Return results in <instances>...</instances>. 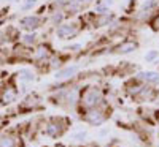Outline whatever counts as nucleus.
Wrapping results in <instances>:
<instances>
[{
    "label": "nucleus",
    "instance_id": "f257e3e1",
    "mask_svg": "<svg viewBox=\"0 0 159 147\" xmlns=\"http://www.w3.org/2000/svg\"><path fill=\"white\" fill-rule=\"evenodd\" d=\"M78 32H80V27L76 24H73V22H62V24L57 25V29H56V35L61 40H70L75 35H78Z\"/></svg>",
    "mask_w": 159,
    "mask_h": 147
},
{
    "label": "nucleus",
    "instance_id": "f03ea898",
    "mask_svg": "<svg viewBox=\"0 0 159 147\" xmlns=\"http://www.w3.org/2000/svg\"><path fill=\"white\" fill-rule=\"evenodd\" d=\"M42 22H43V19L40 15H27L19 19V25L27 32H35L42 25Z\"/></svg>",
    "mask_w": 159,
    "mask_h": 147
},
{
    "label": "nucleus",
    "instance_id": "7ed1b4c3",
    "mask_svg": "<svg viewBox=\"0 0 159 147\" xmlns=\"http://www.w3.org/2000/svg\"><path fill=\"white\" fill-rule=\"evenodd\" d=\"M139 48V44L135 41H130V40H126V41L119 43L116 48H115V52H118V54H129V52L135 51Z\"/></svg>",
    "mask_w": 159,
    "mask_h": 147
},
{
    "label": "nucleus",
    "instance_id": "20e7f679",
    "mask_svg": "<svg viewBox=\"0 0 159 147\" xmlns=\"http://www.w3.org/2000/svg\"><path fill=\"white\" fill-rule=\"evenodd\" d=\"M99 100H100V92L96 90V89L88 90L86 95H84V98H83V101H84L86 106H96V104L99 103Z\"/></svg>",
    "mask_w": 159,
    "mask_h": 147
},
{
    "label": "nucleus",
    "instance_id": "39448f33",
    "mask_svg": "<svg viewBox=\"0 0 159 147\" xmlns=\"http://www.w3.org/2000/svg\"><path fill=\"white\" fill-rule=\"evenodd\" d=\"M113 22V15L105 13V15H97L94 19V25L96 27H103V25H110Z\"/></svg>",
    "mask_w": 159,
    "mask_h": 147
},
{
    "label": "nucleus",
    "instance_id": "423d86ee",
    "mask_svg": "<svg viewBox=\"0 0 159 147\" xmlns=\"http://www.w3.org/2000/svg\"><path fill=\"white\" fill-rule=\"evenodd\" d=\"M76 71H78V66H76V65L67 66V68H64V70H61V71L56 73V79H67V78H72Z\"/></svg>",
    "mask_w": 159,
    "mask_h": 147
},
{
    "label": "nucleus",
    "instance_id": "0eeeda50",
    "mask_svg": "<svg viewBox=\"0 0 159 147\" xmlns=\"http://www.w3.org/2000/svg\"><path fill=\"white\" fill-rule=\"evenodd\" d=\"M139 78L147 82H154V84L159 82V73H154V71H140Z\"/></svg>",
    "mask_w": 159,
    "mask_h": 147
},
{
    "label": "nucleus",
    "instance_id": "6e6552de",
    "mask_svg": "<svg viewBox=\"0 0 159 147\" xmlns=\"http://www.w3.org/2000/svg\"><path fill=\"white\" fill-rule=\"evenodd\" d=\"M48 57H49V51H48L46 46H40V48H37V51L34 52V59H35L37 62H43V60L48 59Z\"/></svg>",
    "mask_w": 159,
    "mask_h": 147
},
{
    "label": "nucleus",
    "instance_id": "1a4fd4ad",
    "mask_svg": "<svg viewBox=\"0 0 159 147\" xmlns=\"http://www.w3.org/2000/svg\"><path fill=\"white\" fill-rule=\"evenodd\" d=\"M91 124H96V125H99V124H102V120H103V116H102V112L100 111H89V114H88V117H86Z\"/></svg>",
    "mask_w": 159,
    "mask_h": 147
},
{
    "label": "nucleus",
    "instance_id": "9d476101",
    "mask_svg": "<svg viewBox=\"0 0 159 147\" xmlns=\"http://www.w3.org/2000/svg\"><path fill=\"white\" fill-rule=\"evenodd\" d=\"M157 6H159V2H157V0H147V2H143V5H142V11L153 13Z\"/></svg>",
    "mask_w": 159,
    "mask_h": 147
},
{
    "label": "nucleus",
    "instance_id": "9b49d317",
    "mask_svg": "<svg viewBox=\"0 0 159 147\" xmlns=\"http://www.w3.org/2000/svg\"><path fill=\"white\" fill-rule=\"evenodd\" d=\"M35 43H37V35H35L34 32H29L27 35L22 36V44H24V46H32V44H35Z\"/></svg>",
    "mask_w": 159,
    "mask_h": 147
},
{
    "label": "nucleus",
    "instance_id": "f8f14e48",
    "mask_svg": "<svg viewBox=\"0 0 159 147\" xmlns=\"http://www.w3.org/2000/svg\"><path fill=\"white\" fill-rule=\"evenodd\" d=\"M64 18H65V15H64V11H54L52 13V16H51V21H52V24L54 25H59V24H62L64 22Z\"/></svg>",
    "mask_w": 159,
    "mask_h": 147
},
{
    "label": "nucleus",
    "instance_id": "ddd939ff",
    "mask_svg": "<svg viewBox=\"0 0 159 147\" xmlns=\"http://www.w3.org/2000/svg\"><path fill=\"white\" fill-rule=\"evenodd\" d=\"M15 98H16V92L13 89H7L5 93H3V97H2L3 103H11V101H15Z\"/></svg>",
    "mask_w": 159,
    "mask_h": 147
},
{
    "label": "nucleus",
    "instance_id": "4468645a",
    "mask_svg": "<svg viewBox=\"0 0 159 147\" xmlns=\"http://www.w3.org/2000/svg\"><path fill=\"white\" fill-rule=\"evenodd\" d=\"M16 145V141L10 138V136H3L0 138V147H15Z\"/></svg>",
    "mask_w": 159,
    "mask_h": 147
},
{
    "label": "nucleus",
    "instance_id": "2eb2a0df",
    "mask_svg": "<svg viewBox=\"0 0 159 147\" xmlns=\"http://www.w3.org/2000/svg\"><path fill=\"white\" fill-rule=\"evenodd\" d=\"M19 76H21V79H24V81H34V74L29 70H21Z\"/></svg>",
    "mask_w": 159,
    "mask_h": 147
},
{
    "label": "nucleus",
    "instance_id": "dca6fc26",
    "mask_svg": "<svg viewBox=\"0 0 159 147\" xmlns=\"http://www.w3.org/2000/svg\"><path fill=\"white\" fill-rule=\"evenodd\" d=\"M157 57H159V51H150V52H147V56H145V60H147V62H153Z\"/></svg>",
    "mask_w": 159,
    "mask_h": 147
},
{
    "label": "nucleus",
    "instance_id": "f3484780",
    "mask_svg": "<svg viewBox=\"0 0 159 147\" xmlns=\"http://www.w3.org/2000/svg\"><path fill=\"white\" fill-rule=\"evenodd\" d=\"M35 2H37V0H24V3H22V10L24 11H27V10H30L34 5H35Z\"/></svg>",
    "mask_w": 159,
    "mask_h": 147
},
{
    "label": "nucleus",
    "instance_id": "a211bd4d",
    "mask_svg": "<svg viewBox=\"0 0 159 147\" xmlns=\"http://www.w3.org/2000/svg\"><path fill=\"white\" fill-rule=\"evenodd\" d=\"M151 25H153V29H154L156 32H159V15H156V16L153 18V21H151Z\"/></svg>",
    "mask_w": 159,
    "mask_h": 147
},
{
    "label": "nucleus",
    "instance_id": "6ab92c4d",
    "mask_svg": "<svg viewBox=\"0 0 159 147\" xmlns=\"http://www.w3.org/2000/svg\"><path fill=\"white\" fill-rule=\"evenodd\" d=\"M81 3H89V2H92V0H80Z\"/></svg>",
    "mask_w": 159,
    "mask_h": 147
}]
</instances>
